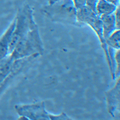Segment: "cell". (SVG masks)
Masks as SVG:
<instances>
[{
	"label": "cell",
	"instance_id": "obj_1",
	"mask_svg": "<svg viewBox=\"0 0 120 120\" xmlns=\"http://www.w3.org/2000/svg\"><path fill=\"white\" fill-rule=\"evenodd\" d=\"M43 53L42 41L37 25L21 38L8 55L13 60H18L31 56L42 55Z\"/></svg>",
	"mask_w": 120,
	"mask_h": 120
},
{
	"label": "cell",
	"instance_id": "obj_11",
	"mask_svg": "<svg viewBox=\"0 0 120 120\" xmlns=\"http://www.w3.org/2000/svg\"><path fill=\"white\" fill-rule=\"evenodd\" d=\"M120 49L116 50L115 52L113 53V60L115 64V78L120 76Z\"/></svg>",
	"mask_w": 120,
	"mask_h": 120
},
{
	"label": "cell",
	"instance_id": "obj_12",
	"mask_svg": "<svg viewBox=\"0 0 120 120\" xmlns=\"http://www.w3.org/2000/svg\"><path fill=\"white\" fill-rule=\"evenodd\" d=\"M115 22V26L116 30H120V5L117 6L116 10H115L114 13Z\"/></svg>",
	"mask_w": 120,
	"mask_h": 120
},
{
	"label": "cell",
	"instance_id": "obj_15",
	"mask_svg": "<svg viewBox=\"0 0 120 120\" xmlns=\"http://www.w3.org/2000/svg\"><path fill=\"white\" fill-rule=\"evenodd\" d=\"M105 1H106L109 2V3H112V4H114L116 6H118L120 5V0H105Z\"/></svg>",
	"mask_w": 120,
	"mask_h": 120
},
{
	"label": "cell",
	"instance_id": "obj_8",
	"mask_svg": "<svg viewBox=\"0 0 120 120\" xmlns=\"http://www.w3.org/2000/svg\"><path fill=\"white\" fill-rule=\"evenodd\" d=\"M101 21L103 36L105 40L107 39L109 35L116 29L115 22L113 13L108 15H101L100 16Z\"/></svg>",
	"mask_w": 120,
	"mask_h": 120
},
{
	"label": "cell",
	"instance_id": "obj_9",
	"mask_svg": "<svg viewBox=\"0 0 120 120\" xmlns=\"http://www.w3.org/2000/svg\"><path fill=\"white\" fill-rule=\"evenodd\" d=\"M117 6L105 0H98L96 6V12L100 16L101 15H111L114 13Z\"/></svg>",
	"mask_w": 120,
	"mask_h": 120
},
{
	"label": "cell",
	"instance_id": "obj_16",
	"mask_svg": "<svg viewBox=\"0 0 120 120\" xmlns=\"http://www.w3.org/2000/svg\"><path fill=\"white\" fill-rule=\"evenodd\" d=\"M58 1H60V0H48V3H49V4H52Z\"/></svg>",
	"mask_w": 120,
	"mask_h": 120
},
{
	"label": "cell",
	"instance_id": "obj_14",
	"mask_svg": "<svg viewBox=\"0 0 120 120\" xmlns=\"http://www.w3.org/2000/svg\"><path fill=\"white\" fill-rule=\"evenodd\" d=\"M73 2L76 9L78 10L85 6L86 0H73Z\"/></svg>",
	"mask_w": 120,
	"mask_h": 120
},
{
	"label": "cell",
	"instance_id": "obj_4",
	"mask_svg": "<svg viewBox=\"0 0 120 120\" xmlns=\"http://www.w3.org/2000/svg\"><path fill=\"white\" fill-rule=\"evenodd\" d=\"M37 26L34 21L33 10L28 5L20 8L15 18V25L8 46V54L12 51L17 43L30 30Z\"/></svg>",
	"mask_w": 120,
	"mask_h": 120
},
{
	"label": "cell",
	"instance_id": "obj_13",
	"mask_svg": "<svg viewBox=\"0 0 120 120\" xmlns=\"http://www.w3.org/2000/svg\"><path fill=\"white\" fill-rule=\"evenodd\" d=\"M97 1H98V0H86L85 6H86V7H88V8H90V10H93V11L96 12V6Z\"/></svg>",
	"mask_w": 120,
	"mask_h": 120
},
{
	"label": "cell",
	"instance_id": "obj_2",
	"mask_svg": "<svg viewBox=\"0 0 120 120\" xmlns=\"http://www.w3.org/2000/svg\"><path fill=\"white\" fill-rule=\"evenodd\" d=\"M76 19L77 21L80 24L84 23L90 25V27L94 30L96 34H97L101 48L105 52V57L106 59L107 63L109 66L111 78L112 79H115V76L114 70L112 68V64L109 59L108 47L103 36L101 21L100 16L97 15V13L93 11V10H90L86 6H84L79 9L76 10Z\"/></svg>",
	"mask_w": 120,
	"mask_h": 120
},
{
	"label": "cell",
	"instance_id": "obj_10",
	"mask_svg": "<svg viewBox=\"0 0 120 120\" xmlns=\"http://www.w3.org/2000/svg\"><path fill=\"white\" fill-rule=\"evenodd\" d=\"M107 47L118 50L120 48V30H115L113 31L107 39L105 40Z\"/></svg>",
	"mask_w": 120,
	"mask_h": 120
},
{
	"label": "cell",
	"instance_id": "obj_7",
	"mask_svg": "<svg viewBox=\"0 0 120 120\" xmlns=\"http://www.w3.org/2000/svg\"><path fill=\"white\" fill-rule=\"evenodd\" d=\"M15 25V18L0 37V61L8 55V46Z\"/></svg>",
	"mask_w": 120,
	"mask_h": 120
},
{
	"label": "cell",
	"instance_id": "obj_5",
	"mask_svg": "<svg viewBox=\"0 0 120 120\" xmlns=\"http://www.w3.org/2000/svg\"><path fill=\"white\" fill-rule=\"evenodd\" d=\"M15 109L19 116L31 120H51V113L47 112L44 101L33 104L15 105Z\"/></svg>",
	"mask_w": 120,
	"mask_h": 120
},
{
	"label": "cell",
	"instance_id": "obj_3",
	"mask_svg": "<svg viewBox=\"0 0 120 120\" xmlns=\"http://www.w3.org/2000/svg\"><path fill=\"white\" fill-rule=\"evenodd\" d=\"M43 11L53 21L71 25H80L76 19V9L73 0H60L49 4Z\"/></svg>",
	"mask_w": 120,
	"mask_h": 120
},
{
	"label": "cell",
	"instance_id": "obj_6",
	"mask_svg": "<svg viewBox=\"0 0 120 120\" xmlns=\"http://www.w3.org/2000/svg\"><path fill=\"white\" fill-rule=\"evenodd\" d=\"M120 76H118L114 86L108 90L105 94L108 111L109 114L113 117L115 113L120 110Z\"/></svg>",
	"mask_w": 120,
	"mask_h": 120
}]
</instances>
